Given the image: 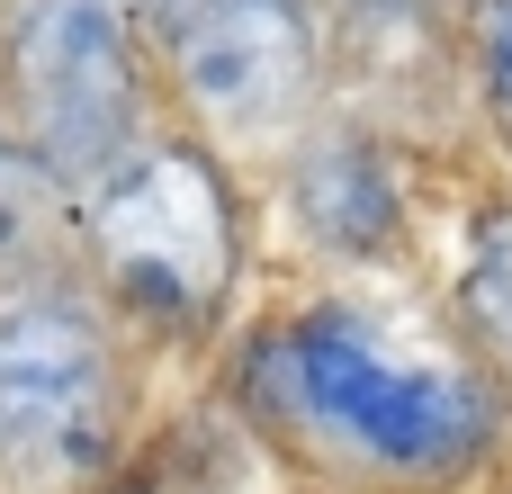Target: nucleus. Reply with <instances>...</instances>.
Returning <instances> with one entry per match:
<instances>
[{"label":"nucleus","mask_w":512,"mask_h":494,"mask_svg":"<svg viewBox=\"0 0 512 494\" xmlns=\"http://www.w3.org/2000/svg\"><path fill=\"white\" fill-rule=\"evenodd\" d=\"M54 279H81L72 180L0 135V288H54Z\"/></svg>","instance_id":"0eeeda50"},{"label":"nucleus","mask_w":512,"mask_h":494,"mask_svg":"<svg viewBox=\"0 0 512 494\" xmlns=\"http://www.w3.org/2000/svg\"><path fill=\"white\" fill-rule=\"evenodd\" d=\"M288 216L324 261H387L405 243L396 162L360 126H315L288 144Z\"/></svg>","instance_id":"423d86ee"},{"label":"nucleus","mask_w":512,"mask_h":494,"mask_svg":"<svg viewBox=\"0 0 512 494\" xmlns=\"http://www.w3.org/2000/svg\"><path fill=\"white\" fill-rule=\"evenodd\" d=\"M153 117L135 0H18L0 36V135L72 189Z\"/></svg>","instance_id":"20e7f679"},{"label":"nucleus","mask_w":512,"mask_h":494,"mask_svg":"<svg viewBox=\"0 0 512 494\" xmlns=\"http://www.w3.org/2000/svg\"><path fill=\"white\" fill-rule=\"evenodd\" d=\"M477 99L495 108V126L512 135V0L477 9Z\"/></svg>","instance_id":"9d476101"},{"label":"nucleus","mask_w":512,"mask_h":494,"mask_svg":"<svg viewBox=\"0 0 512 494\" xmlns=\"http://www.w3.org/2000/svg\"><path fill=\"white\" fill-rule=\"evenodd\" d=\"M342 9L360 18V9H432V0H342Z\"/></svg>","instance_id":"9b49d317"},{"label":"nucleus","mask_w":512,"mask_h":494,"mask_svg":"<svg viewBox=\"0 0 512 494\" xmlns=\"http://www.w3.org/2000/svg\"><path fill=\"white\" fill-rule=\"evenodd\" d=\"M162 81L207 144H261L315 108L324 45L306 27V0H171Z\"/></svg>","instance_id":"39448f33"},{"label":"nucleus","mask_w":512,"mask_h":494,"mask_svg":"<svg viewBox=\"0 0 512 494\" xmlns=\"http://www.w3.org/2000/svg\"><path fill=\"white\" fill-rule=\"evenodd\" d=\"M126 459V360L108 315L54 288H0V486L81 494Z\"/></svg>","instance_id":"7ed1b4c3"},{"label":"nucleus","mask_w":512,"mask_h":494,"mask_svg":"<svg viewBox=\"0 0 512 494\" xmlns=\"http://www.w3.org/2000/svg\"><path fill=\"white\" fill-rule=\"evenodd\" d=\"M81 279L144 333H207L243 279V189L198 126H135L81 189Z\"/></svg>","instance_id":"f03ea898"},{"label":"nucleus","mask_w":512,"mask_h":494,"mask_svg":"<svg viewBox=\"0 0 512 494\" xmlns=\"http://www.w3.org/2000/svg\"><path fill=\"white\" fill-rule=\"evenodd\" d=\"M324 494H333V486H324Z\"/></svg>","instance_id":"f8f14e48"},{"label":"nucleus","mask_w":512,"mask_h":494,"mask_svg":"<svg viewBox=\"0 0 512 494\" xmlns=\"http://www.w3.org/2000/svg\"><path fill=\"white\" fill-rule=\"evenodd\" d=\"M234 405L261 450L333 494H450L512 432V387L468 342L423 351L387 315L297 306L243 333Z\"/></svg>","instance_id":"f257e3e1"},{"label":"nucleus","mask_w":512,"mask_h":494,"mask_svg":"<svg viewBox=\"0 0 512 494\" xmlns=\"http://www.w3.org/2000/svg\"><path fill=\"white\" fill-rule=\"evenodd\" d=\"M81 494H216V468L189 459V441H171V450H153V459H117V468H99Z\"/></svg>","instance_id":"1a4fd4ad"},{"label":"nucleus","mask_w":512,"mask_h":494,"mask_svg":"<svg viewBox=\"0 0 512 494\" xmlns=\"http://www.w3.org/2000/svg\"><path fill=\"white\" fill-rule=\"evenodd\" d=\"M450 333L477 360L512 369V198L495 216H477V234H468V261H459V288H450Z\"/></svg>","instance_id":"6e6552de"}]
</instances>
